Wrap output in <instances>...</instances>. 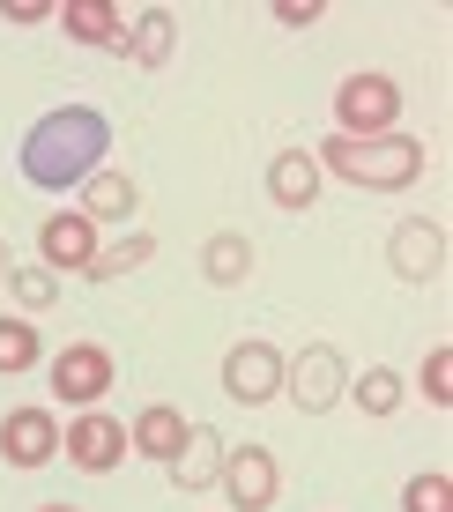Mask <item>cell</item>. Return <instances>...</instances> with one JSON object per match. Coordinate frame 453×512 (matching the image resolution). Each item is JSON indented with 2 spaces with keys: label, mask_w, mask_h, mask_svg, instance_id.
<instances>
[{
  "label": "cell",
  "mask_w": 453,
  "mask_h": 512,
  "mask_svg": "<svg viewBox=\"0 0 453 512\" xmlns=\"http://www.w3.org/2000/svg\"><path fill=\"white\" fill-rule=\"evenodd\" d=\"M104 156H112V119L97 112V104H52L38 127L23 134V149H15V164H23V179L38 193H67L82 179H97Z\"/></svg>",
  "instance_id": "obj_1"
},
{
  "label": "cell",
  "mask_w": 453,
  "mask_h": 512,
  "mask_svg": "<svg viewBox=\"0 0 453 512\" xmlns=\"http://www.w3.org/2000/svg\"><path fill=\"white\" fill-rule=\"evenodd\" d=\"M312 164L335 171V179H350V186H364V193H402V186L424 179V141L416 134H372V141L335 134V141L312 149Z\"/></svg>",
  "instance_id": "obj_2"
},
{
  "label": "cell",
  "mask_w": 453,
  "mask_h": 512,
  "mask_svg": "<svg viewBox=\"0 0 453 512\" xmlns=\"http://www.w3.org/2000/svg\"><path fill=\"white\" fill-rule=\"evenodd\" d=\"M335 119H342V134H350V141L394 134V119H402V90H394V75H342Z\"/></svg>",
  "instance_id": "obj_3"
},
{
  "label": "cell",
  "mask_w": 453,
  "mask_h": 512,
  "mask_svg": "<svg viewBox=\"0 0 453 512\" xmlns=\"http://www.w3.org/2000/svg\"><path fill=\"white\" fill-rule=\"evenodd\" d=\"M290 401H298V416H327L342 394H350V364H342L335 342H305L298 364H290Z\"/></svg>",
  "instance_id": "obj_4"
},
{
  "label": "cell",
  "mask_w": 453,
  "mask_h": 512,
  "mask_svg": "<svg viewBox=\"0 0 453 512\" xmlns=\"http://www.w3.org/2000/svg\"><path fill=\"white\" fill-rule=\"evenodd\" d=\"M223 394H231L238 409L275 401V394H283V349H275V342H238L231 357H223Z\"/></svg>",
  "instance_id": "obj_5"
},
{
  "label": "cell",
  "mask_w": 453,
  "mask_h": 512,
  "mask_svg": "<svg viewBox=\"0 0 453 512\" xmlns=\"http://www.w3.org/2000/svg\"><path fill=\"white\" fill-rule=\"evenodd\" d=\"M52 394L75 401V409H97V401L112 394V349H97V342H67L60 357H52Z\"/></svg>",
  "instance_id": "obj_6"
},
{
  "label": "cell",
  "mask_w": 453,
  "mask_h": 512,
  "mask_svg": "<svg viewBox=\"0 0 453 512\" xmlns=\"http://www.w3.org/2000/svg\"><path fill=\"white\" fill-rule=\"evenodd\" d=\"M216 483L231 490L238 512H268L275 490H283V468H275L268 446H231V453H223V475H216Z\"/></svg>",
  "instance_id": "obj_7"
},
{
  "label": "cell",
  "mask_w": 453,
  "mask_h": 512,
  "mask_svg": "<svg viewBox=\"0 0 453 512\" xmlns=\"http://www.w3.org/2000/svg\"><path fill=\"white\" fill-rule=\"evenodd\" d=\"M60 453H67V461H75L82 475H112L119 461H127V423L90 409V416H75V423H67Z\"/></svg>",
  "instance_id": "obj_8"
},
{
  "label": "cell",
  "mask_w": 453,
  "mask_h": 512,
  "mask_svg": "<svg viewBox=\"0 0 453 512\" xmlns=\"http://www.w3.org/2000/svg\"><path fill=\"white\" fill-rule=\"evenodd\" d=\"M387 268L402 275V282H439V275H446V231H439V223H424V216L394 223V238H387Z\"/></svg>",
  "instance_id": "obj_9"
},
{
  "label": "cell",
  "mask_w": 453,
  "mask_h": 512,
  "mask_svg": "<svg viewBox=\"0 0 453 512\" xmlns=\"http://www.w3.org/2000/svg\"><path fill=\"white\" fill-rule=\"evenodd\" d=\"M90 260H97V223L82 216H45V231H38V268L52 275H90Z\"/></svg>",
  "instance_id": "obj_10"
},
{
  "label": "cell",
  "mask_w": 453,
  "mask_h": 512,
  "mask_svg": "<svg viewBox=\"0 0 453 512\" xmlns=\"http://www.w3.org/2000/svg\"><path fill=\"white\" fill-rule=\"evenodd\" d=\"M223 453H231V446H223V431H216V423H186V446L164 461V475L186 490V498H194V490H208V483L223 475Z\"/></svg>",
  "instance_id": "obj_11"
},
{
  "label": "cell",
  "mask_w": 453,
  "mask_h": 512,
  "mask_svg": "<svg viewBox=\"0 0 453 512\" xmlns=\"http://www.w3.org/2000/svg\"><path fill=\"white\" fill-rule=\"evenodd\" d=\"M0 453H8V468H45L52 453H60L52 409H15L8 423H0Z\"/></svg>",
  "instance_id": "obj_12"
},
{
  "label": "cell",
  "mask_w": 453,
  "mask_h": 512,
  "mask_svg": "<svg viewBox=\"0 0 453 512\" xmlns=\"http://www.w3.org/2000/svg\"><path fill=\"white\" fill-rule=\"evenodd\" d=\"M268 201L290 208V216H305L312 201H320V164H312V149H283L268 156Z\"/></svg>",
  "instance_id": "obj_13"
},
{
  "label": "cell",
  "mask_w": 453,
  "mask_h": 512,
  "mask_svg": "<svg viewBox=\"0 0 453 512\" xmlns=\"http://www.w3.org/2000/svg\"><path fill=\"white\" fill-rule=\"evenodd\" d=\"M82 216H90V223H134V216H142V186H134L127 171L104 164L97 179H82Z\"/></svg>",
  "instance_id": "obj_14"
},
{
  "label": "cell",
  "mask_w": 453,
  "mask_h": 512,
  "mask_svg": "<svg viewBox=\"0 0 453 512\" xmlns=\"http://www.w3.org/2000/svg\"><path fill=\"white\" fill-rule=\"evenodd\" d=\"M171 45H179V15H171V8H142V15H134V30L119 38V52H127L134 67H164Z\"/></svg>",
  "instance_id": "obj_15"
},
{
  "label": "cell",
  "mask_w": 453,
  "mask_h": 512,
  "mask_svg": "<svg viewBox=\"0 0 453 512\" xmlns=\"http://www.w3.org/2000/svg\"><path fill=\"white\" fill-rule=\"evenodd\" d=\"M127 446L134 453H149V461H171V453L186 446V416L171 409V401H149L142 416H134V431H127Z\"/></svg>",
  "instance_id": "obj_16"
},
{
  "label": "cell",
  "mask_w": 453,
  "mask_h": 512,
  "mask_svg": "<svg viewBox=\"0 0 453 512\" xmlns=\"http://www.w3.org/2000/svg\"><path fill=\"white\" fill-rule=\"evenodd\" d=\"M201 275L216 282V290H238V282L253 275V238L246 231H216L201 245Z\"/></svg>",
  "instance_id": "obj_17"
},
{
  "label": "cell",
  "mask_w": 453,
  "mask_h": 512,
  "mask_svg": "<svg viewBox=\"0 0 453 512\" xmlns=\"http://www.w3.org/2000/svg\"><path fill=\"white\" fill-rule=\"evenodd\" d=\"M60 23H67L75 45H119V38H127V15H119L112 0H67Z\"/></svg>",
  "instance_id": "obj_18"
},
{
  "label": "cell",
  "mask_w": 453,
  "mask_h": 512,
  "mask_svg": "<svg viewBox=\"0 0 453 512\" xmlns=\"http://www.w3.org/2000/svg\"><path fill=\"white\" fill-rule=\"evenodd\" d=\"M149 253H156V238H149V231H127L119 245H97V260H90V282H119V275L149 268Z\"/></svg>",
  "instance_id": "obj_19"
},
{
  "label": "cell",
  "mask_w": 453,
  "mask_h": 512,
  "mask_svg": "<svg viewBox=\"0 0 453 512\" xmlns=\"http://www.w3.org/2000/svg\"><path fill=\"white\" fill-rule=\"evenodd\" d=\"M342 401H357V409L364 416H394V409H402V372H387V364H372V372H364V379H350V394H342Z\"/></svg>",
  "instance_id": "obj_20"
},
{
  "label": "cell",
  "mask_w": 453,
  "mask_h": 512,
  "mask_svg": "<svg viewBox=\"0 0 453 512\" xmlns=\"http://www.w3.org/2000/svg\"><path fill=\"white\" fill-rule=\"evenodd\" d=\"M45 357V342H38V327H30V320H0V372H30V364H38Z\"/></svg>",
  "instance_id": "obj_21"
},
{
  "label": "cell",
  "mask_w": 453,
  "mask_h": 512,
  "mask_svg": "<svg viewBox=\"0 0 453 512\" xmlns=\"http://www.w3.org/2000/svg\"><path fill=\"white\" fill-rule=\"evenodd\" d=\"M402 512H453V483H446L439 468L409 475V483H402Z\"/></svg>",
  "instance_id": "obj_22"
},
{
  "label": "cell",
  "mask_w": 453,
  "mask_h": 512,
  "mask_svg": "<svg viewBox=\"0 0 453 512\" xmlns=\"http://www.w3.org/2000/svg\"><path fill=\"white\" fill-rule=\"evenodd\" d=\"M8 290H15V305H23V312H45L52 297H60V275H52V268H15Z\"/></svg>",
  "instance_id": "obj_23"
},
{
  "label": "cell",
  "mask_w": 453,
  "mask_h": 512,
  "mask_svg": "<svg viewBox=\"0 0 453 512\" xmlns=\"http://www.w3.org/2000/svg\"><path fill=\"white\" fill-rule=\"evenodd\" d=\"M424 401H431V409L453 401V349H431V357H424Z\"/></svg>",
  "instance_id": "obj_24"
},
{
  "label": "cell",
  "mask_w": 453,
  "mask_h": 512,
  "mask_svg": "<svg viewBox=\"0 0 453 512\" xmlns=\"http://www.w3.org/2000/svg\"><path fill=\"white\" fill-rule=\"evenodd\" d=\"M275 23H283V30H305V23H320V0H275Z\"/></svg>",
  "instance_id": "obj_25"
},
{
  "label": "cell",
  "mask_w": 453,
  "mask_h": 512,
  "mask_svg": "<svg viewBox=\"0 0 453 512\" xmlns=\"http://www.w3.org/2000/svg\"><path fill=\"white\" fill-rule=\"evenodd\" d=\"M0 15H8V23H52L60 8H52V0H8Z\"/></svg>",
  "instance_id": "obj_26"
},
{
  "label": "cell",
  "mask_w": 453,
  "mask_h": 512,
  "mask_svg": "<svg viewBox=\"0 0 453 512\" xmlns=\"http://www.w3.org/2000/svg\"><path fill=\"white\" fill-rule=\"evenodd\" d=\"M15 275V260H8V245H0V282H8Z\"/></svg>",
  "instance_id": "obj_27"
},
{
  "label": "cell",
  "mask_w": 453,
  "mask_h": 512,
  "mask_svg": "<svg viewBox=\"0 0 453 512\" xmlns=\"http://www.w3.org/2000/svg\"><path fill=\"white\" fill-rule=\"evenodd\" d=\"M38 512H82V505H38Z\"/></svg>",
  "instance_id": "obj_28"
}]
</instances>
